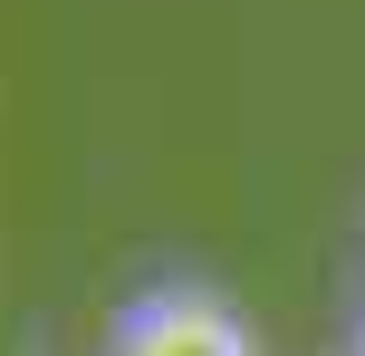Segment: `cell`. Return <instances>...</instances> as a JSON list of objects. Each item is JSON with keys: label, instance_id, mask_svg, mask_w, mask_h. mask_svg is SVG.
Returning a JSON list of instances; mask_svg holds the SVG:
<instances>
[{"label": "cell", "instance_id": "6da1fadb", "mask_svg": "<svg viewBox=\"0 0 365 356\" xmlns=\"http://www.w3.org/2000/svg\"><path fill=\"white\" fill-rule=\"evenodd\" d=\"M96 356H259V327H250V308L221 280L164 270V280H135L125 299L106 308Z\"/></svg>", "mask_w": 365, "mask_h": 356}, {"label": "cell", "instance_id": "7a4b0ae2", "mask_svg": "<svg viewBox=\"0 0 365 356\" xmlns=\"http://www.w3.org/2000/svg\"><path fill=\"white\" fill-rule=\"evenodd\" d=\"M346 356H365V289H356V308H346Z\"/></svg>", "mask_w": 365, "mask_h": 356}]
</instances>
